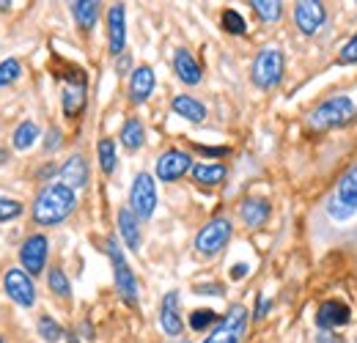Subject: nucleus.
Wrapping results in <instances>:
<instances>
[{
	"label": "nucleus",
	"mask_w": 357,
	"mask_h": 343,
	"mask_svg": "<svg viewBox=\"0 0 357 343\" xmlns=\"http://www.w3.org/2000/svg\"><path fill=\"white\" fill-rule=\"evenodd\" d=\"M355 343H357V341H355Z\"/></svg>",
	"instance_id": "obj_43"
},
{
	"label": "nucleus",
	"mask_w": 357,
	"mask_h": 343,
	"mask_svg": "<svg viewBox=\"0 0 357 343\" xmlns=\"http://www.w3.org/2000/svg\"><path fill=\"white\" fill-rule=\"evenodd\" d=\"M174 113L181 116V119H187V121H192V124H201L204 121V116H206V107L198 102V99H192V96H176L174 99Z\"/></svg>",
	"instance_id": "obj_21"
},
{
	"label": "nucleus",
	"mask_w": 357,
	"mask_h": 343,
	"mask_svg": "<svg viewBox=\"0 0 357 343\" xmlns=\"http://www.w3.org/2000/svg\"><path fill=\"white\" fill-rule=\"evenodd\" d=\"M239 215H242V220H245V225H248V228H259V225H264V222H267L269 204L267 201H261V198H248V201L242 204Z\"/></svg>",
	"instance_id": "obj_20"
},
{
	"label": "nucleus",
	"mask_w": 357,
	"mask_h": 343,
	"mask_svg": "<svg viewBox=\"0 0 357 343\" xmlns=\"http://www.w3.org/2000/svg\"><path fill=\"white\" fill-rule=\"evenodd\" d=\"M174 69H176L178 80L187 86H198L201 83V66L195 63V58L187 49H176L174 55Z\"/></svg>",
	"instance_id": "obj_18"
},
{
	"label": "nucleus",
	"mask_w": 357,
	"mask_h": 343,
	"mask_svg": "<svg viewBox=\"0 0 357 343\" xmlns=\"http://www.w3.org/2000/svg\"><path fill=\"white\" fill-rule=\"evenodd\" d=\"M22 215V204L20 201H8V198H0V222L3 220H14V217Z\"/></svg>",
	"instance_id": "obj_34"
},
{
	"label": "nucleus",
	"mask_w": 357,
	"mask_h": 343,
	"mask_svg": "<svg viewBox=\"0 0 357 343\" xmlns=\"http://www.w3.org/2000/svg\"><path fill=\"white\" fill-rule=\"evenodd\" d=\"M324 20H327V11L319 0H300L294 8V22H297L300 33H305V36H313L324 25Z\"/></svg>",
	"instance_id": "obj_10"
},
{
	"label": "nucleus",
	"mask_w": 357,
	"mask_h": 343,
	"mask_svg": "<svg viewBox=\"0 0 357 343\" xmlns=\"http://www.w3.org/2000/svg\"><path fill=\"white\" fill-rule=\"evenodd\" d=\"M39 335H42L47 343H58L61 341V335H63V330H61L58 321H52L50 316H45V319L39 321Z\"/></svg>",
	"instance_id": "obj_31"
},
{
	"label": "nucleus",
	"mask_w": 357,
	"mask_h": 343,
	"mask_svg": "<svg viewBox=\"0 0 357 343\" xmlns=\"http://www.w3.org/2000/svg\"><path fill=\"white\" fill-rule=\"evenodd\" d=\"M83 105H86V86H83V83L66 86V91H63V110H66V116L80 113Z\"/></svg>",
	"instance_id": "obj_23"
},
{
	"label": "nucleus",
	"mask_w": 357,
	"mask_h": 343,
	"mask_svg": "<svg viewBox=\"0 0 357 343\" xmlns=\"http://www.w3.org/2000/svg\"><path fill=\"white\" fill-rule=\"evenodd\" d=\"M107 256H110V261H113L116 289H119L121 300L135 305V302H137V280H135L132 269H130V264H127V258H124V253H121V247H119V242H116V239H110V242H107Z\"/></svg>",
	"instance_id": "obj_4"
},
{
	"label": "nucleus",
	"mask_w": 357,
	"mask_h": 343,
	"mask_svg": "<svg viewBox=\"0 0 357 343\" xmlns=\"http://www.w3.org/2000/svg\"><path fill=\"white\" fill-rule=\"evenodd\" d=\"M119 231H121V239L127 242V247L130 250H140V242H143V236H140V222H137V217H135L132 209H121L119 212Z\"/></svg>",
	"instance_id": "obj_17"
},
{
	"label": "nucleus",
	"mask_w": 357,
	"mask_h": 343,
	"mask_svg": "<svg viewBox=\"0 0 357 343\" xmlns=\"http://www.w3.org/2000/svg\"><path fill=\"white\" fill-rule=\"evenodd\" d=\"M355 116V102L349 96H330L324 99L319 107H313V113L308 116V124L313 129H330L347 124Z\"/></svg>",
	"instance_id": "obj_2"
},
{
	"label": "nucleus",
	"mask_w": 357,
	"mask_h": 343,
	"mask_svg": "<svg viewBox=\"0 0 357 343\" xmlns=\"http://www.w3.org/2000/svg\"><path fill=\"white\" fill-rule=\"evenodd\" d=\"M143 137H146V132H143V124H140L137 119H130V121L121 127V146L130 148V151L143 146Z\"/></svg>",
	"instance_id": "obj_24"
},
{
	"label": "nucleus",
	"mask_w": 357,
	"mask_h": 343,
	"mask_svg": "<svg viewBox=\"0 0 357 343\" xmlns=\"http://www.w3.org/2000/svg\"><path fill=\"white\" fill-rule=\"evenodd\" d=\"M245 327H248V310H245L242 305H234V307L225 313L223 321L215 327V333L204 343H242Z\"/></svg>",
	"instance_id": "obj_7"
},
{
	"label": "nucleus",
	"mask_w": 357,
	"mask_h": 343,
	"mask_svg": "<svg viewBox=\"0 0 357 343\" xmlns=\"http://www.w3.org/2000/svg\"><path fill=\"white\" fill-rule=\"evenodd\" d=\"M201 151H204V154H225L228 148H201Z\"/></svg>",
	"instance_id": "obj_40"
},
{
	"label": "nucleus",
	"mask_w": 357,
	"mask_h": 343,
	"mask_svg": "<svg viewBox=\"0 0 357 343\" xmlns=\"http://www.w3.org/2000/svg\"><path fill=\"white\" fill-rule=\"evenodd\" d=\"M3 286H6V294L22 307H31L36 302V289H33L28 272H22V269H8L3 277Z\"/></svg>",
	"instance_id": "obj_9"
},
{
	"label": "nucleus",
	"mask_w": 357,
	"mask_h": 343,
	"mask_svg": "<svg viewBox=\"0 0 357 343\" xmlns=\"http://www.w3.org/2000/svg\"><path fill=\"white\" fill-rule=\"evenodd\" d=\"M198 294H223V289L220 286H204V289H198Z\"/></svg>",
	"instance_id": "obj_39"
},
{
	"label": "nucleus",
	"mask_w": 357,
	"mask_h": 343,
	"mask_svg": "<svg viewBox=\"0 0 357 343\" xmlns=\"http://www.w3.org/2000/svg\"><path fill=\"white\" fill-rule=\"evenodd\" d=\"M107 39H110V52L121 55L124 44H127V17H124V6L116 3L107 11Z\"/></svg>",
	"instance_id": "obj_13"
},
{
	"label": "nucleus",
	"mask_w": 357,
	"mask_h": 343,
	"mask_svg": "<svg viewBox=\"0 0 357 343\" xmlns=\"http://www.w3.org/2000/svg\"><path fill=\"white\" fill-rule=\"evenodd\" d=\"M190 168H192L190 154H184V151H178V148L165 151V154L157 160V176H160V181H176V178H181Z\"/></svg>",
	"instance_id": "obj_11"
},
{
	"label": "nucleus",
	"mask_w": 357,
	"mask_h": 343,
	"mask_svg": "<svg viewBox=\"0 0 357 343\" xmlns=\"http://www.w3.org/2000/svg\"><path fill=\"white\" fill-rule=\"evenodd\" d=\"M192 178L198 184H220L225 178V165H195L192 168Z\"/></svg>",
	"instance_id": "obj_26"
},
{
	"label": "nucleus",
	"mask_w": 357,
	"mask_h": 343,
	"mask_svg": "<svg viewBox=\"0 0 357 343\" xmlns=\"http://www.w3.org/2000/svg\"><path fill=\"white\" fill-rule=\"evenodd\" d=\"M245 275H248V264H236V266L231 269V277H234V280H242Z\"/></svg>",
	"instance_id": "obj_38"
},
{
	"label": "nucleus",
	"mask_w": 357,
	"mask_h": 343,
	"mask_svg": "<svg viewBox=\"0 0 357 343\" xmlns=\"http://www.w3.org/2000/svg\"><path fill=\"white\" fill-rule=\"evenodd\" d=\"M319 343H335V341H333V335H327V333H324V335L319 338Z\"/></svg>",
	"instance_id": "obj_41"
},
{
	"label": "nucleus",
	"mask_w": 357,
	"mask_h": 343,
	"mask_svg": "<svg viewBox=\"0 0 357 343\" xmlns=\"http://www.w3.org/2000/svg\"><path fill=\"white\" fill-rule=\"evenodd\" d=\"M228 239H231V222L218 217V220H212L209 225L201 228V234L195 236V247H198L201 256H215L228 245Z\"/></svg>",
	"instance_id": "obj_8"
},
{
	"label": "nucleus",
	"mask_w": 357,
	"mask_h": 343,
	"mask_svg": "<svg viewBox=\"0 0 357 343\" xmlns=\"http://www.w3.org/2000/svg\"><path fill=\"white\" fill-rule=\"evenodd\" d=\"M341 63H357V33L344 44V49H341Z\"/></svg>",
	"instance_id": "obj_35"
},
{
	"label": "nucleus",
	"mask_w": 357,
	"mask_h": 343,
	"mask_svg": "<svg viewBox=\"0 0 357 343\" xmlns=\"http://www.w3.org/2000/svg\"><path fill=\"white\" fill-rule=\"evenodd\" d=\"M20 75H22V66H20V61H17V58L3 61V63H0V88L17 83V80H20Z\"/></svg>",
	"instance_id": "obj_29"
},
{
	"label": "nucleus",
	"mask_w": 357,
	"mask_h": 343,
	"mask_svg": "<svg viewBox=\"0 0 357 343\" xmlns=\"http://www.w3.org/2000/svg\"><path fill=\"white\" fill-rule=\"evenodd\" d=\"M154 91V69L151 66H137L132 72V80H130V96L132 102H146Z\"/></svg>",
	"instance_id": "obj_16"
},
{
	"label": "nucleus",
	"mask_w": 357,
	"mask_h": 343,
	"mask_svg": "<svg viewBox=\"0 0 357 343\" xmlns=\"http://www.w3.org/2000/svg\"><path fill=\"white\" fill-rule=\"evenodd\" d=\"M61 184H66L69 190H77V187H83L86 181H89V165H86V160L80 157V154H75V157H69L66 162H63V168H61Z\"/></svg>",
	"instance_id": "obj_15"
},
{
	"label": "nucleus",
	"mask_w": 357,
	"mask_h": 343,
	"mask_svg": "<svg viewBox=\"0 0 357 343\" xmlns=\"http://www.w3.org/2000/svg\"><path fill=\"white\" fill-rule=\"evenodd\" d=\"M250 6H253V11H256L264 22H275V20H280V14H283V3H278V0H253Z\"/></svg>",
	"instance_id": "obj_27"
},
{
	"label": "nucleus",
	"mask_w": 357,
	"mask_h": 343,
	"mask_svg": "<svg viewBox=\"0 0 357 343\" xmlns=\"http://www.w3.org/2000/svg\"><path fill=\"white\" fill-rule=\"evenodd\" d=\"M130 209L135 212L137 220H149L157 209V187H154V178L149 173H137L132 184V192H130Z\"/></svg>",
	"instance_id": "obj_5"
},
{
	"label": "nucleus",
	"mask_w": 357,
	"mask_h": 343,
	"mask_svg": "<svg viewBox=\"0 0 357 343\" xmlns=\"http://www.w3.org/2000/svg\"><path fill=\"white\" fill-rule=\"evenodd\" d=\"M20 261H22V266L31 275H39L47 264V236H42V234L28 236L25 245H22V250H20Z\"/></svg>",
	"instance_id": "obj_12"
},
{
	"label": "nucleus",
	"mask_w": 357,
	"mask_h": 343,
	"mask_svg": "<svg viewBox=\"0 0 357 343\" xmlns=\"http://www.w3.org/2000/svg\"><path fill=\"white\" fill-rule=\"evenodd\" d=\"M355 212H357V165L338 181L333 198L327 201V215L333 217V220H349Z\"/></svg>",
	"instance_id": "obj_3"
},
{
	"label": "nucleus",
	"mask_w": 357,
	"mask_h": 343,
	"mask_svg": "<svg viewBox=\"0 0 357 343\" xmlns=\"http://www.w3.org/2000/svg\"><path fill=\"white\" fill-rule=\"evenodd\" d=\"M36 137H39V127L33 121H22L20 127L14 129V148L25 151V148H31L36 143Z\"/></svg>",
	"instance_id": "obj_25"
},
{
	"label": "nucleus",
	"mask_w": 357,
	"mask_h": 343,
	"mask_svg": "<svg viewBox=\"0 0 357 343\" xmlns=\"http://www.w3.org/2000/svg\"><path fill=\"white\" fill-rule=\"evenodd\" d=\"M50 140H47V151H52V148H58L61 146V132L58 129H50V135H47Z\"/></svg>",
	"instance_id": "obj_36"
},
{
	"label": "nucleus",
	"mask_w": 357,
	"mask_h": 343,
	"mask_svg": "<svg viewBox=\"0 0 357 343\" xmlns=\"http://www.w3.org/2000/svg\"><path fill=\"white\" fill-rule=\"evenodd\" d=\"M160 324L168 335H178L181 333V316H178V294L171 291L162 300V310H160Z\"/></svg>",
	"instance_id": "obj_19"
},
{
	"label": "nucleus",
	"mask_w": 357,
	"mask_h": 343,
	"mask_svg": "<svg viewBox=\"0 0 357 343\" xmlns=\"http://www.w3.org/2000/svg\"><path fill=\"white\" fill-rule=\"evenodd\" d=\"M215 321H218L215 310H195V313L190 316V327H192V330H198V333H201V330H206V327H209V324H215Z\"/></svg>",
	"instance_id": "obj_33"
},
{
	"label": "nucleus",
	"mask_w": 357,
	"mask_h": 343,
	"mask_svg": "<svg viewBox=\"0 0 357 343\" xmlns=\"http://www.w3.org/2000/svg\"><path fill=\"white\" fill-rule=\"evenodd\" d=\"M349 319H352L349 305H344V302H338V300H327L319 307V313H316V324H319L321 330L344 327V324H349Z\"/></svg>",
	"instance_id": "obj_14"
},
{
	"label": "nucleus",
	"mask_w": 357,
	"mask_h": 343,
	"mask_svg": "<svg viewBox=\"0 0 357 343\" xmlns=\"http://www.w3.org/2000/svg\"><path fill=\"white\" fill-rule=\"evenodd\" d=\"M72 14L83 31H91L99 20V3L96 0H77V3H72Z\"/></svg>",
	"instance_id": "obj_22"
},
{
	"label": "nucleus",
	"mask_w": 357,
	"mask_h": 343,
	"mask_svg": "<svg viewBox=\"0 0 357 343\" xmlns=\"http://www.w3.org/2000/svg\"><path fill=\"white\" fill-rule=\"evenodd\" d=\"M99 165H102V171L105 173L116 171V146H113L110 137L99 140Z\"/></svg>",
	"instance_id": "obj_28"
},
{
	"label": "nucleus",
	"mask_w": 357,
	"mask_h": 343,
	"mask_svg": "<svg viewBox=\"0 0 357 343\" xmlns=\"http://www.w3.org/2000/svg\"><path fill=\"white\" fill-rule=\"evenodd\" d=\"M283 77V55L280 49H264L253 61V83L259 88H275Z\"/></svg>",
	"instance_id": "obj_6"
},
{
	"label": "nucleus",
	"mask_w": 357,
	"mask_h": 343,
	"mask_svg": "<svg viewBox=\"0 0 357 343\" xmlns=\"http://www.w3.org/2000/svg\"><path fill=\"white\" fill-rule=\"evenodd\" d=\"M272 307V302L269 300H259L256 302V319H261V316H267V310Z\"/></svg>",
	"instance_id": "obj_37"
},
{
	"label": "nucleus",
	"mask_w": 357,
	"mask_h": 343,
	"mask_svg": "<svg viewBox=\"0 0 357 343\" xmlns=\"http://www.w3.org/2000/svg\"><path fill=\"white\" fill-rule=\"evenodd\" d=\"M223 28L228 31V33H236V36H242L248 25H245L242 14H236L234 8H228V11H223Z\"/></svg>",
	"instance_id": "obj_32"
},
{
	"label": "nucleus",
	"mask_w": 357,
	"mask_h": 343,
	"mask_svg": "<svg viewBox=\"0 0 357 343\" xmlns=\"http://www.w3.org/2000/svg\"><path fill=\"white\" fill-rule=\"evenodd\" d=\"M0 343H3V341H0Z\"/></svg>",
	"instance_id": "obj_42"
},
{
	"label": "nucleus",
	"mask_w": 357,
	"mask_h": 343,
	"mask_svg": "<svg viewBox=\"0 0 357 343\" xmlns=\"http://www.w3.org/2000/svg\"><path fill=\"white\" fill-rule=\"evenodd\" d=\"M47 283H50V289L58 294V297H69V280H66V275H63V269H58V266H52L50 269V275H47Z\"/></svg>",
	"instance_id": "obj_30"
},
{
	"label": "nucleus",
	"mask_w": 357,
	"mask_h": 343,
	"mask_svg": "<svg viewBox=\"0 0 357 343\" xmlns=\"http://www.w3.org/2000/svg\"><path fill=\"white\" fill-rule=\"evenodd\" d=\"M75 204H77L75 190H69L66 184H47L36 195L33 217L39 225H58L75 212Z\"/></svg>",
	"instance_id": "obj_1"
}]
</instances>
